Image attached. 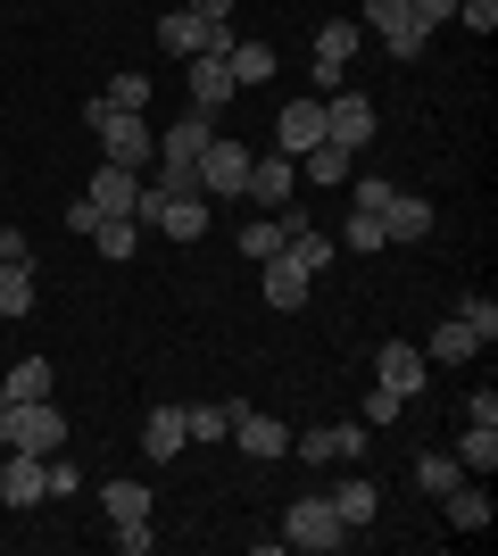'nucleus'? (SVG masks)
I'll use <instances>...</instances> for the list:
<instances>
[{"instance_id":"nucleus-25","label":"nucleus","mask_w":498,"mask_h":556,"mask_svg":"<svg viewBox=\"0 0 498 556\" xmlns=\"http://www.w3.org/2000/svg\"><path fill=\"white\" fill-rule=\"evenodd\" d=\"M382 232H391V241H424V232H432V200H407V191H399V200L382 208Z\"/></svg>"},{"instance_id":"nucleus-37","label":"nucleus","mask_w":498,"mask_h":556,"mask_svg":"<svg viewBox=\"0 0 498 556\" xmlns=\"http://www.w3.org/2000/svg\"><path fill=\"white\" fill-rule=\"evenodd\" d=\"M75 490H84V473L59 465V457H42V498H75Z\"/></svg>"},{"instance_id":"nucleus-30","label":"nucleus","mask_w":498,"mask_h":556,"mask_svg":"<svg viewBox=\"0 0 498 556\" xmlns=\"http://www.w3.org/2000/svg\"><path fill=\"white\" fill-rule=\"evenodd\" d=\"M191 441H233V399H208V407H183Z\"/></svg>"},{"instance_id":"nucleus-32","label":"nucleus","mask_w":498,"mask_h":556,"mask_svg":"<svg viewBox=\"0 0 498 556\" xmlns=\"http://www.w3.org/2000/svg\"><path fill=\"white\" fill-rule=\"evenodd\" d=\"M0 316H34V266H0Z\"/></svg>"},{"instance_id":"nucleus-29","label":"nucleus","mask_w":498,"mask_h":556,"mask_svg":"<svg viewBox=\"0 0 498 556\" xmlns=\"http://www.w3.org/2000/svg\"><path fill=\"white\" fill-rule=\"evenodd\" d=\"M100 100H108V109H133V116H150V75H142V67H117Z\"/></svg>"},{"instance_id":"nucleus-1","label":"nucleus","mask_w":498,"mask_h":556,"mask_svg":"<svg viewBox=\"0 0 498 556\" xmlns=\"http://www.w3.org/2000/svg\"><path fill=\"white\" fill-rule=\"evenodd\" d=\"M84 134H100V150H108V166H133L142 175L150 159H158V125L150 116H133V109H108V100H84Z\"/></svg>"},{"instance_id":"nucleus-38","label":"nucleus","mask_w":498,"mask_h":556,"mask_svg":"<svg viewBox=\"0 0 498 556\" xmlns=\"http://www.w3.org/2000/svg\"><path fill=\"white\" fill-rule=\"evenodd\" d=\"M399 407H407V399L374 382V391H366V416H357V424H374V432H382V424H399Z\"/></svg>"},{"instance_id":"nucleus-26","label":"nucleus","mask_w":498,"mask_h":556,"mask_svg":"<svg viewBox=\"0 0 498 556\" xmlns=\"http://www.w3.org/2000/svg\"><path fill=\"white\" fill-rule=\"evenodd\" d=\"M449 457L465 465V473H482V482H490V465H498V424H465V441H457Z\"/></svg>"},{"instance_id":"nucleus-18","label":"nucleus","mask_w":498,"mask_h":556,"mask_svg":"<svg viewBox=\"0 0 498 556\" xmlns=\"http://www.w3.org/2000/svg\"><path fill=\"white\" fill-rule=\"evenodd\" d=\"M0 498H9V507H34V498H42V457L0 448Z\"/></svg>"},{"instance_id":"nucleus-43","label":"nucleus","mask_w":498,"mask_h":556,"mask_svg":"<svg viewBox=\"0 0 498 556\" xmlns=\"http://www.w3.org/2000/svg\"><path fill=\"white\" fill-rule=\"evenodd\" d=\"M117 548L125 556H150V523H117Z\"/></svg>"},{"instance_id":"nucleus-14","label":"nucleus","mask_w":498,"mask_h":556,"mask_svg":"<svg viewBox=\"0 0 498 556\" xmlns=\"http://www.w3.org/2000/svg\"><path fill=\"white\" fill-rule=\"evenodd\" d=\"M233 441H241V457L274 465V457H283V448H291V432H283V424H274V416H258V407H241V399H233Z\"/></svg>"},{"instance_id":"nucleus-4","label":"nucleus","mask_w":498,"mask_h":556,"mask_svg":"<svg viewBox=\"0 0 498 556\" xmlns=\"http://www.w3.org/2000/svg\"><path fill=\"white\" fill-rule=\"evenodd\" d=\"M366 25L382 34V50H391L399 67H416V59H424V42H432V25H416V9H407V0H366Z\"/></svg>"},{"instance_id":"nucleus-34","label":"nucleus","mask_w":498,"mask_h":556,"mask_svg":"<svg viewBox=\"0 0 498 556\" xmlns=\"http://www.w3.org/2000/svg\"><path fill=\"white\" fill-rule=\"evenodd\" d=\"M457 316H465V332H474V341H498V300H490V291H465V300H457Z\"/></svg>"},{"instance_id":"nucleus-11","label":"nucleus","mask_w":498,"mask_h":556,"mask_svg":"<svg viewBox=\"0 0 498 556\" xmlns=\"http://www.w3.org/2000/svg\"><path fill=\"white\" fill-rule=\"evenodd\" d=\"M183 67H191V109H200V116H225V109H233L241 84H233V67H225L216 50H200V59H183Z\"/></svg>"},{"instance_id":"nucleus-39","label":"nucleus","mask_w":498,"mask_h":556,"mask_svg":"<svg viewBox=\"0 0 498 556\" xmlns=\"http://www.w3.org/2000/svg\"><path fill=\"white\" fill-rule=\"evenodd\" d=\"M366 441H374V424H332V457H366Z\"/></svg>"},{"instance_id":"nucleus-22","label":"nucleus","mask_w":498,"mask_h":556,"mask_svg":"<svg viewBox=\"0 0 498 556\" xmlns=\"http://www.w3.org/2000/svg\"><path fill=\"white\" fill-rule=\"evenodd\" d=\"M50 382H59L50 357H17V366L0 374V399H50Z\"/></svg>"},{"instance_id":"nucleus-3","label":"nucleus","mask_w":498,"mask_h":556,"mask_svg":"<svg viewBox=\"0 0 498 556\" xmlns=\"http://www.w3.org/2000/svg\"><path fill=\"white\" fill-rule=\"evenodd\" d=\"M9 448H25V457H59V448H67V416H59L50 399H9Z\"/></svg>"},{"instance_id":"nucleus-8","label":"nucleus","mask_w":498,"mask_h":556,"mask_svg":"<svg viewBox=\"0 0 498 556\" xmlns=\"http://www.w3.org/2000/svg\"><path fill=\"white\" fill-rule=\"evenodd\" d=\"M316 141H324V92L283 100V116H274V150H283V159H308Z\"/></svg>"},{"instance_id":"nucleus-36","label":"nucleus","mask_w":498,"mask_h":556,"mask_svg":"<svg viewBox=\"0 0 498 556\" xmlns=\"http://www.w3.org/2000/svg\"><path fill=\"white\" fill-rule=\"evenodd\" d=\"M341 241H349L357 257L366 250H382V241H391V232H382V216H366V208H349V232H341Z\"/></svg>"},{"instance_id":"nucleus-9","label":"nucleus","mask_w":498,"mask_h":556,"mask_svg":"<svg viewBox=\"0 0 498 556\" xmlns=\"http://www.w3.org/2000/svg\"><path fill=\"white\" fill-rule=\"evenodd\" d=\"M208 191H158V208H150V232H166V241H200L208 232Z\"/></svg>"},{"instance_id":"nucleus-2","label":"nucleus","mask_w":498,"mask_h":556,"mask_svg":"<svg viewBox=\"0 0 498 556\" xmlns=\"http://www.w3.org/2000/svg\"><path fill=\"white\" fill-rule=\"evenodd\" d=\"M349 540V523L332 515V498L324 490H308V498H291V515H283V548H308V556H332Z\"/></svg>"},{"instance_id":"nucleus-15","label":"nucleus","mask_w":498,"mask_h":556,"mask_svg":"<svg viewBox=\"0 0 498 556\" xmlns=\"http://www.w3.org/2000/svg\"><path fill=\"white\" fill-rule=\"evenodd\" d=\"M291 184H299V159H283V150H274V159H250V191H241V200H258V208L274 216V208L291 200Z\"/></svg>"},{"instance_id":"nucleus-13","label":"nucleus","mask_w":498,"mask_h":556,"mask_svg":"<svg viewBox=\"0 0 498 556\" xmlns=\"http://www.w3.org/2000/svg\"><path fill=\"white\" fill-rule=\"evenodd\" d=\"M142 448H150V465H166V457H183V448H191V424H183V407H175V399H150Z\"/></svg>"},{"instance_id":"nucleus-7","label":"nucleus","mask_w":498,"mask_h":556,"mask_svg":"<svg viewBox=\"0 0 498 556\" xmlns=\"http://www.w3.org/2000/svg\"><path fill=\"white\" fill-rule=\"evenodd\" d=\"M324 141H341V150H366L374 141V100L366 92H324Z\"/></svg>"},{"instance_id":"nucleus-6","label":"nucleus","mask_w":498,"mask_h":556,"mask_svg":"<svg viewBox=\"0 0 498 556\" xmlns=\"http://www.w3.org/2000/svg\"><path fill=\"white\" fill-rule=\"evenodd\" d=\"M357 42H366V34H357L349 17H332V25H316V92H341V75L357 67Z\"/></svg>"},{"instance_id":"nucleus-45","label":"nucleus","mask_w":498,"mask_h":556,"mask_svg":"<svg viewBox=\"0 0 498 556\" xmlns=\"http://www.w3.org/2000/svg\"><path fill=\"white\" fill-rule=\"evenodd\" d=\"M183 9H191V17H208V25H225V17H233V0H183Z\"/></svg>"},{"instance_id":"nucleus-40","label":"nucleus","mask_w":498,"mask_h":556,"mask_svg":"<svg viewBox=\"0 0 498 556\" xmlns=\"http://www.w3.org/2000/svg\"><path fill=\"white\" fill-rule=\"evenodd\" d=\"M457 25H465V34H490V25H498V0H457Z\"/></svg>"},{"instance_id":"nucleus-5","label":"nucleus","mask_w":498,"mask_h":556,"mask_svg":"<svg viewBox=\"0 0 498 556\" xmlns=\"http://www.w3.org/2000/svg\"><path fill=\"white\" fill-rule=\"evenodd\" d=\"M191 175H200V191H208V200H241V191H250V150H241L233 134H216L208 150H200V166H191Z\"/></svg>"},{"instance_id":"nucleus-10","label":"nucleus","mask_w":498,"mask_h":556,"mask_svg":"<svg viewBox=\"0 0 498 556\" xmlns=\"http://www.w3.org/2000/svg\"><path fill=\"white\" fill-rule=\"evenodd\" d=\"M424 374H432V357H424L416 341H382V349H374V382H382V391L424 399Z\"/></svg>"},{"instance_id":"nucleus-41","label":"nucleus","mask_w":498,"mask_h":556,"mask_svg":"<svg viewBox=\"0 0 498 556\" xmlns=\"http://www.w3.org/2000/svg\"><path fill=\"white\" fill-rule=\"evenodd\" d=\"M0 266H34V241L17 225H0Z\"/></svg>"},{"instance_id":"nucleus-28","label":"nucleus","mask_w":498,"mask_h":556,"mask_svg":"<svg viewBox=\"0 0 498 556\" xmlns=\"http://www.w3.org/2000/svg\"><path fill=\"white\" fill-rule=\"evenodd\" d=\"M283 241H291L283 216H250V225H241V257H258V266H266V257H283Z\"/></svg>"},{"instance_id":"nucleus-31","label":"nucleus","mask_w":498,"mask_h":556,"mask_svg":"<svg viewBox=\"0 0 498 556\" xmlns=\"http://www.w3.org/2000/svg\"><path fill=\"white\" fill-rule=\"evenodd\" d=\"M92 241H100V257H133L142 250V225H133V216H100Z\"/></svg>"},{"instance_id":"nucleus-21","label":"nucleus","mask_w":498,"mask_h":556,"mask_svg":"<svg viewBox=\"0 0 498 556\" xmlns=\"http://www.w3.org/2000/svg\"><path fill=\"white\" fill-rule=\"evenodd\" d=\"M283 257H291V266H299V275L316 282V275H324V266H332V257H341V241L308 225V232H291V241H283Z\"/></svg>"},{"instance_id":"nucleus-42","label":"nucleus","mask_w":498,"mask_h":556,"mask_svg":"<svg viewBox=\"0 0 498 556\" xmlns=\"http://www.w3.org/2000/svg\"><path fill=\"white\" fill-rule=\"evenodd\" d=\"M407 9H416V25H449L457 17V0H407Z\"/></svg>"},{"instance_id":"nucleus-19","label":"nucleus","mask_w":498,"mask_h":556,"mask_svg":"<svg viewBox=\"0 0 498 556\" xmlns=\"http://www.w3.org/2000/svg\"><path fill=\"white\" fill-rule=\"evenodd\" d=\"M440 507H449V532H490V490L482 482H449Z\"/></svg>"},{"instance_id":"nucleus-27","label":"nucleus","mask_w":498,"mask_h":556,"mask_svg":"<svg viewBox=\"0 0 498 556\" xmlns=\"http://www.w3.org/2000/svg\"><path fill=\"white\" fill-rule=\"evenodd\" d=\"M299 175L324 184V191H341V184H349V150H341V141H316L308 159H299Z\"/></svg>"},{"instance_id":"nucleus-12","label":"nucleus","mask_w":498,"mask_h":556,"mask_svg":"<svg viewBox=\"0 0 498 556\" xmlns=\"http://www.w3.org/2000/svg\"><path fill=\"white\" fill-rule=\"evenodd\" d=\"M84 200H92L100 216H133V208H142V175H133V166H108V159H100V175L84 184Z\"/></svg>"},{"instance_id":"nucleus-23","label":"nucleus","mask_w":498,"mask_h":556,"mask_svg":"<svg viewBox=\"0 0 498 556\" xmlns=\"http://www.w3.org/2000/svg\"><path fill=\"white\" fill-rule=\"evenodd\" d=\"M225 67H233V84L250 92V84H274V67H283V59H274L266 42H233V50H225Z\"/></svg>"},{"instance_id":"nucleus-24","label":"nucleus","mask_w":498,"mask_h":556,"mask_svg":"<svg viewBox=\"0 0 498 556\" xmlns=\"http://www.w3.org/2000/svg\"><path fill=\"white\" fill-rule=\"evenodd\" d=\"M474 332H465V316H449V325H432V341H424V357L432 366H465V357H474Z\"/></svg>"},{"instance_id":"nucleus-44","label":"nucleus","mask_w":498,"mask_h":556,"mask_svg":"<svg viewBox=\"0 0 498 556\" xmlns=\"http://www.w3.org/2000/svg\"><path fill=\"white\" fill-rule=\"evenodd\" d=\"M465 424H498V391H474V399H465Z\"/></svg>"},{"instance_id":"nucleus-16","label":"nucleus","mask_w":498,"mask_h":556,"mask_svg":"<svg viewBox=\"0 0 498 556\" xmlns=\"http://www.w3.org/2000/svg\"><path fill=\"white\" fill-rule=\"evenodd\" d=\"M258 291H266V307H274V316H291V307H308V291H316V282L299 275V266H291V257H266V275H258Z\"/></svg>"},{"instance_id":"nucleus-33","label":"nucleus","mask_w":498,"mask_h":556,"mask_svg":"<svg viewBox=\"0 0 498 556\" xmlns=\"http://www.w3.org/2000/svg\"><path fill=\"white\" fill-rule=\"evenodd\" d=\"M449 482H465V465H457L449 448H432V457H416V490H432V498H440Z\"/></svg>"},{"instance_id":"nucleus-46","label":"nucleus","mask_w":498,"mask_h":556,"mask_svg":"<svg viewBox=\"0 0 498 556\" xmlns=\"http://www.w3.org/2000/svg\"><path fill=\"white\" fill-rule=\"evenodd\" d=\"M0 448H9V399H0Z\"/></svg>"},{"instance_id":"nucleus-20","label":"nucleus","mask_w":498,"mask_h":556,"mask_svg":"<svg viewBox=\"0 0 498 556\" xmlns=\"http://www.w3.org/2000/svg\"><path fill=\"white\" fill-rule=\"evenodd\" d=\"M100 507H108V523H150V482L117 473V482H100Z\"/></svg>"},{"instance_id":"nucleus-17","label":"nucleus","mask_w":498,"mask_h":556,"mask_svg":"<svg viewBox=\"0 0 498 556\" xmlns=\"http://www.w3.org/2000/svg\"><path fill=\"white\" fill-rule=\"evenodd\" d=\"M324 498H332V515H341L349 532H366V523H374V515H382V490L366 482V473H349V482H332Z\"/></svg>"},{"instance_id":"nucleus-35","label":"nucleus","mask_w":498,"mask_h":556,"mask_svg":"<svg viewBox=\"0 0 498 556\" xmlns=\"http://www.w3.org/2000/svg\"><path fill=\"white\" fill-rule=\"evenodd\" d=\"M391 200H399V184H382V175H357L349 184V208H366V216H382Z\"/></svg>"}]
</instances>
